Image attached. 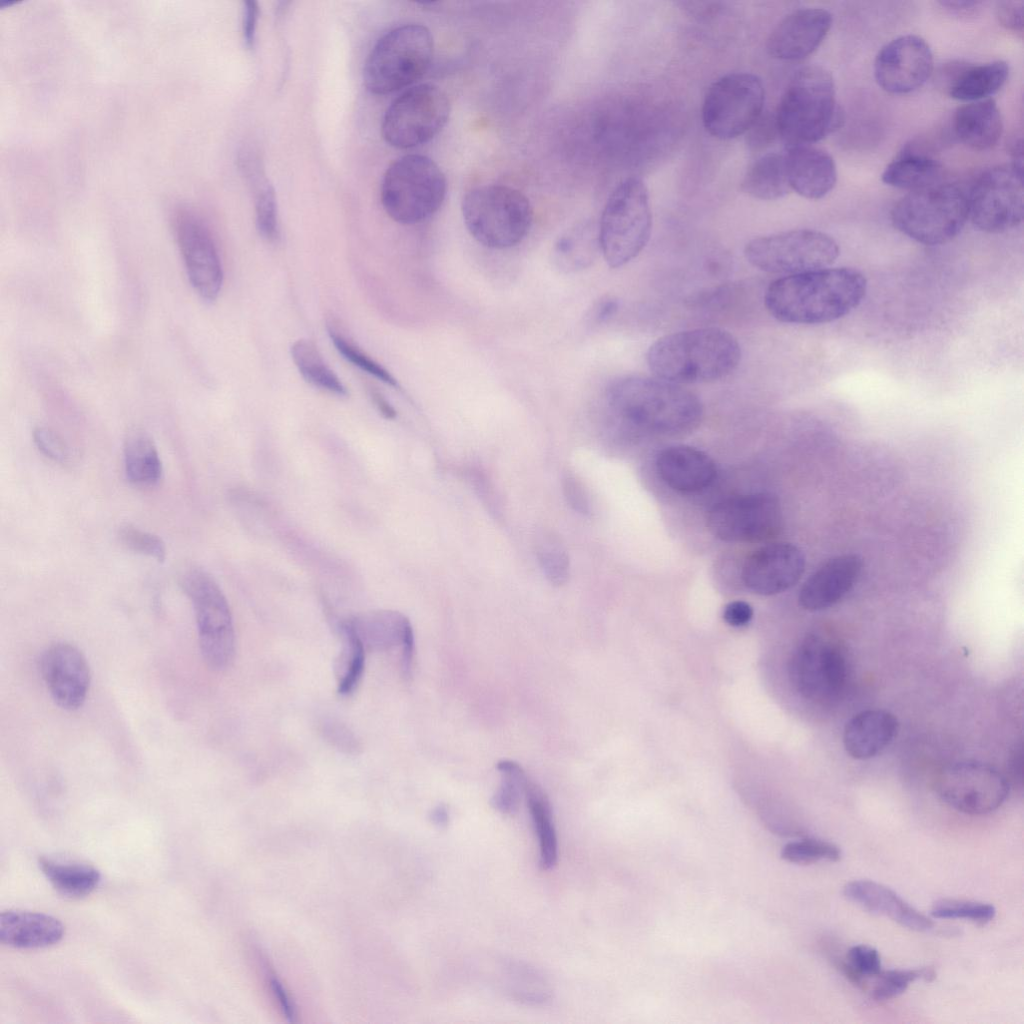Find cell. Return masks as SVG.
<instances>
[{"mask_svg":"<svg viewBox=\"0 0 1024 1024\" xmlns=\"http://www.w3.org/2000/svg\"><path fill=\"white\" fill-rule=\"evenodd\" d=\"M324 738L335 748L345 753L355 754L361 748L355 734L337 720H325L321 728Z\"/></svg>","mask_w":1024,"mask_h":1024,"instance_id":"obj_50","label":"cell"},{"mask_svg":"<svg viewBox=\"0 0 1024 1024\" xmlns=\"http://www.w3.org/2000/svg\"><path fill=\"white\" fill-rule=\"evenodd\" d=\"M942 165L935 158L906 147L882 173V181L911 191L939 183Z\"/></svg>","mask_w":1024,"mask_h":1024,"instance_id":"obj_32","label":"cell"},{"mask_svg":"<svg viewBox=\"0 0 1024 1024\" xmlns=\"http://www.w3.org/2000/svg\"><path fill=\"white\" fill-rule=\"evenodd\" d=\"M662 480L681 492H696L708 487L716 476L713 460L704 452L685 445L670 446L656 459Z\"/></svg>","mask_w":1024,"mask_h":1024,"instance_id":"obj_26","label":"cell"},{"mask_svg":"<svg viewBox=\"0 0 1024 1024\" xmlns=\"http://www.w3.org/2000/svg\"><path fill=\"white\" fill-rule=\"evenodd\" d=\"M1009 788V780L999 770L978 761L948 765L934 780V790L942 801L970 815L996 810L1006 800Z\"/></svg>","mask_w":1024,"mask_h":1024,"instance_id":"obj_16","label":"cell"},{"mask_svg":"<svg viewBox=\"0 0 1024 1024\" xmlns=\"http://www.w3.org/2000/svg\"><path fill=\"white\" fill-rule=\"evenodd\" d=\"M753 617L751 605L745 601H733L727 604L723 611V619L734 627H741L748 624Z\"/></svg>","mask_w":1024,"mask_h":1024,"instance_id":"obj_53","label":"cell"},{"mask_svg":"<svg viewBox=\"0 0 1024 1024\" xmlns=\"http://www.w3.org/2000/svg\"><path fill=\"white\" fill-rule=\"evenodd\" d=\"M447 181L439 166L423 155L409 154L392 162L381 183V203L394 221L412 225L441 207Z\"/></svg>","mask_w":1024,"mask_h":1024,"instance_id":"obj_8","label":"cell"},{"mask_svg":"<svg viewBox=\"0 0 1024 1024\" xmlns=\"http://www.w3.org/2000/svg\"><path fill=\"white\" fill-rule=\"evenodd\" d=\"M968 218V195L953 184L937 183L911 191L891 211L897 230L928 246L953 240Z\"/></svg>","mask_w":1024,"mask_h":1024,"instance_id":"obj_6","label":"cell"},{"mask_svg":"<svg viewBox=\"0 0 1024 1024\" xmlns=\"http://www.w3.org/2000/svg\"><path fill=\"white\" fill-rule=\"evenodd\" d=\"M248 173L251 175L250 177L254 178V205L257 229L264 239L269 242H275L279 237V225L274 189L268 183L261 170L253 171L252 167L248 168Z\"/></svg>","mask_w":1024,"mask_h":1024,"instance_id":"obj_42","label":"cell"},{"mask_svg":"<svg viewBox=\"0 0 1024 1024\" xmlns=\"http://www.w3.org/2000/svg\"><path fill=\"white\" fill-rule=\"evenodd\" d=\"M856 554L835 556L815 570L802 585L798 601L808 611H821L840 602L854 587L862 571Z\"/></svg>","mask_w":1024,"mask_h":1024,"instance_id":"obj_24","label":"cell"},{"mask_svg":"<svg viewBox=\"0 0 1024 1024\" xmlns=\"http://www.w3.org/2000/svg\"><path fill=\"white\" fill-rule=\"evenodd\" d=\"M944 73L949 96L973 102L996 93L1004 85L1009 67L1001 60L980 65L952 64Z\"/></svg>","mask_w":1024,"mask_h":1024,"instance_id":"obj_30","label":"cell"},{"mask_svg":"<svg viewBox=\"0 0 1024 1024\" xmlns=\"http://www.w3.org/2000/svg\"><path fill=\"white\" fill-rule=\"evenodd\" d=\"M433 53V37L427 27H396L370 51L363 68L364 85L371 93L380 95L407 87L428 71Z\"/></svg>","mask_w":1024,"mask_h":1024,"instance_id":"obj_7","label":"cell"},{"mask_svg":"<svg viewBox=\"0 0 1024 1024\" xmlns=\"http://www.w3.org/2000/svg\"><path fill=\"white\" fill-rule=\"evenodd\" d=\"M124 470L129 482L154 486L163 474L162 462L151 436L140 429L130 431L124 442Z\"/></svg>","mask_w":1024,"mask_h":1024,"instance_id":"obj_33","label":"cell"},{"mask_svg":"<svg viewBox=\"0 0 1024 1024\" xmlns=\"http://www.w3.org/2000/svg\"><path fill=\"white\" fill-rule=\"evenodd\" d=\"M564 497L570 507L578 513L589 512L587 494L580 480L572 474H566L562 481Z\"/></svg>","mask_w":1024,"mask_h":1024,"instance_id":"obj_51","label":"cell"},{"mask_svg":"<svg viewBox=\"0 0 1024 1024\" xmlns=\"http://www.w3.org/2000/svg\"><path fill=\"white\" fill-rule=\"evenodd\" d=\"M933 71L929 45L919 36L903 35L891 40L878 52L874 77L878 85L892 94H906L921 87Z\"/></svg>","mask_w":1024,"mask_h":1024,"instance_id":"obj_18","label":"cell"},{"mask_svg":"<svg viewBox=\"0 0 1024 1024\" xmlns=\"http://www.w3.org/2000/svg\"><path fill=\"white\" fill-rule=\"evenodd\" d=\"M762 81L754 74H726L711 84L702 106L705 129L719 139H732L751 129L764 106Z\"/></svg>","mask_w":1024,"mask_h":1024,"instance_id":"obj_13","label":"cell"},{"mask_svg":"<svg viewBox=\"0 0 1024 1024\" xmlns=\"http://www.w3.org/2000/svg\"><path fill=\"white\" fill-rule=\"evenodd\" d=\"M877 981L872 991L876 1001H885L902 994L909 984L917 979L930 982L936 977L933 968L925 967L909 970H881L876 976Z\"/></svg>","mask_w":1024,"mask_h":1024,"instance_id":"obj_43","label":"cell"},{"mask_svg":"<svg viewBox=\"0 0 1024 1024\" xmlns=\"http://www.w3.org/2000/svg\"><path fill=\"white\" fill-rule=\"evenodd\" d=\"M997 17L1002 26L1013 32H1023V2L1000 1L996 6Z\"/></svg>","mask_w":1024,"mask_h":1024,"instance_id":"obj_52","label":"cell"},{"mask_svg":"<svg viewBox=\"0 0 1024 1024\" xmlns=\"http://www.w3.org/2000/svg\"><path fill=\"white\" fill-rule=\"evenodd\" d=\"M176 233L191 286L204 301H214L221 291L223 270L210 232L197 217L181 212Z\"/></svg>","mask_w":1024,"mask_h":1024,"instance_id":"obj_19","label":"cell"},{"mask_svg":"<svg viewBox=\"0 0 1024 1024\" xmlns=\"http://www.w3.org/2000/svg\"><path fill=\"white\" fill-rule=\"evenodd\" d=\"M777 133L788 144H813L840 128L844 121L832 75L821 66L800 68L791 78L777 108Z\"/></svg>","mask_w":1024,"mask_h":1024,"instance_id":"obj_4","label":"cell"},{"mask_svg":"<svg viewBox=\"0 0 1024 1024\" xmlns=\"http://www.w3.org/2000/svg\"><path fill=\"white\" fill-rule=\"evenodd\" d=\"M832 15L822 8H801L785 16L767 39L768 53L780 60H801L812 54L826 37Z\"/></svg>","mask_w":1024,"mask_h":1024,"instance_id":"obj_23","label":"cell"},{"mask_svg":"<svg viewBox=\"0 0 1024 1024\" xmlns=\"http://www.w3.org/2000/svg\"><path fill=\"white\" fill-rule=\"evenodd\" d=\"M781 856L791 863L810 864L821 860L837 861L841 857V850L828 841L803 838L787 843Z\"/></svg>","mask_w":1024,"mask_h":1024,"instance_id":"obj_44","label":"cell"},{"mask_svg":"<svg viewBox=\"0 0 1024 1024\" xmlns=\"http://www.w3.org/2000/svg\"><path fill=\"white\" fill-rule=\"evenodd\" d=\"M40 670L53 701L62 709L76 710L87 697L90 669L82 652L67 642L48 646L40 659Z\"/></svg>","mask_w":1024,"mask_h":1024,"instance_id":"obj_20","label":"cell"},{"mask_svg":"<svg viewBox=\"0 0 1024 1024\" xmlns=\"http://www.w3.org/2000/svg\"><path fill=\"white\" fill-rule=\"evenodd\" d=\"M371 398L378 411L387 419L396 417V411L386 398L378 391L371 390Z\"/></svg>","mask_w":1024,"mask_h":1024,"instance_id":"obj_56","label":"cell"},{"mask_svg":"<svg viewBox=\"0 0 1024 1024\" xmlns=\"http://www.w3.org/2000/svg\"><path fill=\"white\" fill-rule=\"evenodd\" d=\"M601 252L598 230L577 227L563 234L556 241L552 258L555 266L566 273L578 272L589 267Z\"/></svg>","mask_w":1024,"mask_h":1024,"instance_id":"obj_37","label":"cell"},{"mask_svg":"<svg viewBox=\"0 0 1024 1024\" xmlns=\"http://www.w3.org/2000/svg\"><path fill=\"white\" fill-rule=\"evenodd\" d=\"M843 893L859 906L891 918L914 931L932 929L933 922L914 909L890 888L870 880H854L844 886Z\"/></svg>","mask_w":1024,"mask_h":1024,"instance_id":"obj_27","label":"cell"},{"mask_svg":"<svg viewBox=\"0 0 1024 1024\" xmlns=\"http://www.w3.org/2000/svg\"><path fill=\"white\" fill-rule=\"evenodd\" d=\"M39 866L52 886L71 898L87 896L101 880L99 870L86 863L41 857Z\"/></svg>","mask_w":1024,"mask_h":1024,"instance_id":"obj_34","label":"cell"},{"mask_svg":"<svg viewBox=\"0 0 1024 1024\" xmlns=\"http://www.w3.org/2000/svg\"><path fill=\"white\" fill-rule=\"evenodd\" d=\"M847 961L844 970L857 984H861L866 977H876L882 970L879 953L867 945H855L850 948Z\"/></svg>","mask_w":1024,"mask_h":1024,"instance_id":"obj_48","label":"cell"},{"mask_svg":"<svg viewBox=\"0 0 1024 1024\" xmlns=\"http://www.w3.org/2000/svg\"><path fill=\"white\" fill-rule=\"evenodd\" d=\"M461 210L471 236L492 249H506L520 243L533 220L528 198L519 190L500 184L469 190L463 197Z\"/></svg>","mask_w":1024,"mask_h":1024,"instance_id":"obj_5","label":"cell"},{"mask_svg":"<svg viewBox=\"0 0 1024 1024\" xmlns=\"http://www.w3.org/2000/svg\"><path fill=\"white\" fill-rule=\"evenodd\" d=\"M496 767L501 774V783L491 798V805L502 814L512 815L518 810L520 795L524 793L529 778L515 761L500 760Z\"/></svg>","mask_w":1024,"mask_h":1024,"instance_id":"obj_41","label":"cell"},{"mask_svg":"<svg viewBox=\"0 0 1024 1024\" xmlns=\"http://www.w3.org/2000/svg\"><path fill=\"white\" fill-rule=\"evenodd\" d=\"M271 987L276 998L278 999V1002L283 1010L285 1017L289 1022H293L295 1017L294 1008L291 1005V1002L285 990L283 989L282 984L276 978H272Z\"/></svg>","mask_w":1024,"mask_h":1024,"instance_id":"obj_55","label":"cell"},{"mask_svg":"<svg viewBox=\"0 0 1024 1024\" xmlns=\"http://www.w3.org/2000/svg\"><path fill=\"white\" fill-rule=\"evenodd\" d=\"M707 527L728 542H762L775 537L782 527L778 498L769 493L730 497L708 512Z\"/></svg>","mask_w":1024,"mask_h":1024,"instance_id":"obj_17","label":"cell"},{"mask_svg":"<svg viewBox=\"0 0 1024 1024\" xmlns=\"http://www.w3.org/2000/svg\"><path fill=\"white\" fill-rule=\"evenodd\" d=\"M1022 763H1023L1022 762V750L1019 749V750L1015 751V753L1013 755V760H1012V775L1014 777H1016V778H1020L1021 779V776H1022Z\"/></svg>","mask_w":1024,"mask_h":1024,"instance_id":"obj_60","label":"cell"},{"mask_svg":"<svg viewBox=\"0 0 1024 1024\" xmlns=\"http://www.w3.org/2000/svg\"><path fill=\"white\" fill-rule=\"evenodd\" d=\"M342 649L336 660L338 692L348 695L358 685L365 665V648L354 634L341 625Z\"/></svg>","mask_w":1024,"mask_h":1024,"instance_id":"obj_40","label":"cell"},{"mask_svg":"<svg viewBox=\"0 0 1024 1024\" xmlns=\"http://www.w3.org/2000/svg\"><path fill=\"white\" fill-rule=\"evenodd\" d=\"M180 585L194 609L204 661L214 670L225 669L234 657L235 633L224 593L208 572L196 567L181 574Z\"/></svg>","mask_w":1024,"mask_h":1024,"instance_id":"obj_10","label":"cell"},{"mask_svg":"<svg viewBox=\"0 0 1024 1024\" xmlns=\"http://www.w3.org/2000/svg\"><path fill=\"white\" fill-rule=\"evenodd\" d=\"M617 307L618 303L616 300L605 299L596 307L594 316L597 321H605L607 318L611 317L614 314V312L617 310Z\"/></svg>","mask_w":1024,"mask_h":1024,"instance_id":"obj_57","label":"cell"},{"mask_svg":"<svg viewBox=\"0 0 1024 1024\" xmlns=\"http://www.w3.org/2000/svg\"><path fill=\"white\" fill-rule=\"evenodd\" d=\"M652 230L648 191L640 178L629 177L610 194L599 223L601 253L611 268L629 263L644 249Z\"/></svg>","mask_w":1024,"mask_h":1024,"instance_id":"obj_9","label":"cell"},{"mask_svg":"<svg viewBox=\"0 0 1024 1024\" xmlns=\"http://www.w3.org/2000/svg\"><path fill=\"white\" fill-rule=\"evenodd\" d=\"M839 251L829 235L797 229L754 238L746 244L744 255L762 271L788 276L828 268Z\"/></svg>","mask_w":1024,"mask_h":1024,"instance_id":"obj_11","label":"cell"},{"mask_svg":"<svg viewBox=\"0 0 1024 1024\" xmlns=\"http://www.w3.org/2000/svg\"><path fill=\"white\" fill-rule=\"evenodd\" d=\"M63 935V924L51 915L18 909L0 914V941L5 945L43 948L58 943Z\"/></svg>","mask_w":1024,"mask_h":1024,"instance_id":"obj_29","label":"cell"},{"mask_svg":"<svg viewBox=\"0 0 1024 1024\" xmlns=\"http://www.w3.org/2000/svg\"><path fill=\"white\" fill-rule=\"evenodd\" d=\"M742 190L761 200H776L785 196L791 189L784 154L771 152L757 158L744 175Z\"/></svg>","mask_w":1024,"mask_h":1024,"instance_id":"obj_35","label":"cell"},{"mask_svg":"<svg viewBox=\"0 0 1024 1024\" xmlns=\"http://www.w3.org/2000/svg\"><path fill=\"white\" fill-rule=\"evenodd\" d=\"M790 189L807 199H821L835 186L836 165L831 155L813 144L788 146L784 153Z\"/></svg>","mask_w":1024,"mask_h":1024,"instance_id":"obj_25","label":"cell"},{"mask_svg":"<svg viewBox=\"0 0 1024 1024\" xmlns=\"http://www.w3.org/2000/svg\"><path fill=\"white\" fill-rule=\"evenodd\" d=\"M450 114L446 93L434 84H418L401 93L387 108L381 133L399 149L429 142L445 126Z\"/></svg>","mask_w":1024,"mask_h":1024,"instance_id":"obj_12","label":"cell"},{"mask_svg":"<svg viewBox=\"0 0 1024 1024\" xmlns=\"http://www.w3.org/2000/svg\"><path fill=\"white\" fill-rule=\"evenodd\" d=\"M536 556L540 567L548 579L561 586L569 577V556L561 538L552 530L542 528L534 536Z\"/></svg>","mask_w":1024,"mask_h":1024,"instance_id":"obj_39","label":"cell"},{"mask_svg":"<svg viewBox=\"0 0 1024 1024\" xmlns=\"http://www.w3.org/2000/svg\"><path fill=\"white\" fill-rule=\"evenodd\" d=\"M341 625L350 630L366 651L401 648V669L410 677L414 657V633L409 619L395 610H373L350 617Z\"/></svg>","mask_w":1024,"mask_h":1024,"instance_id":"obj_22","label":"cell"},{"mask_svg":"<svg viewBox=\"0 0 1024 1024\" xmlns=\"http://www.w3.org/2000/svg\"><path fill=\"white\" fill-rule=\"evenodd\" d=\"M954 130L958 138L974 150L994 147L1003 130L995 101L987 98L960 106L954 116Z\"/></svg>","mask_w":1024,"mask_h":1024,"instance_id":"obj_31","label":"cell"},{"mask_svg":"<svg viewBox=\"0 0 1024 1024\" xmlns=\"http://www.w3.org/2000/svg\"><path fill=\"white\" fill-rule=\"evenodd\" d=\"M941 5L954 10H968L979 4L976 1H941Z\"/></svg>","mask_w":1024,"mask_h":1024,"instance_id":"obj_59","label":"cell"},{"mask_svg":"<svg viewBox=\"0 0 1024 1024\" xmlns=\"http://www.w3.org/2000/svg\"><path fill=\"white\" fill-rule=\"evenodd\" d=\"M805 570L802 551L790 543H773L754 551L742 569L748 589L760 595L781 593L794 586Z\"/></svg>","mask_w":1024,"mask_h":1024,"instance_id":"obj_21","label":"cell"},{"mask_svg":"<svg viewBox=\"0 0 1024 1024\" xmlns=\"http://www.w3.org/2000/svg\"><path fill=\"white\" fill-rule=\"evenodd\" d=\"M969 218L986 233H1003L1020 225L1024 214L1023 176L1011 165L984 171L968 195Z\"/></svg>","mask_w":1024,"mask_h":1024,"instance_id":"obj_15","label":"cell"},{"mask_svg":"<svg viewBox=\"0 0 1024 1024\" xmlns=\"http://www.w3.org/2000/svg\"><path fill=\"white\" fill-rule=\"evenodd\" d=\"M449 810L446 805L439 804L430 812L431 822L438 827H445L449 823Z\"/></svg>","mask_w":1024,"mask_h":1024,"instance_id":"obj_58","label":"cell"},{"mask_svg":"<svg viewBox=\"0 0 1024 1024\" xmlns=\"http://www.w3.org/2000/svg\"><path fill=\"white\" fill-rule=\"evenodd\" d=\"M33 439L38 450L47 458L61 464L73 461L71 447L50 428L39 426L33 431Z\"/></svg>","mask_w":1024,"mask_h":1024,"instance_id":"obj_49","label":"cell"},{"mask_svg":"<svg viewBox=\"0 0 1024 1024\" xmlns=\"http://www.w3.org/2000/svg\"><path fill=\"white\" fill-rule=\"evenodd\" d=\"M524 794L538 837L539 865L543 870H550L558 859V842L550 802L543 790L530 779Z\"/></svg>","mask_w":1024,"mask_h":1024,"instance_id":"obj_36","label":"cell"},{"mask_svg":"<svg viewBox=\"0 0 1024 1024\" xmlns=\"http://www.w3.org/2000/svg\"><path fill=\"white\" fill-rule=\"evenodd\" d=\"M291 355L298 371L308 383L337 396L347 395L345 386L329 368L313 342L297 340L291 346Z\"/></svg>","mask_w":1024,"mask_h":1024,"instance_id":"obj_38","label":"cell"},{"mask_svg":"<svg viewBox=\"0 0 1024 1024\" xmlns=\"http://www.w3.org/2000/svg\"><path fill=\"white\" fill-rule=\"evenodd\" d=\"M117 538L132 552L151 557L158 562L164 561L166 557L165 543L160 537L131 524L121 525L117 530Z\"/></svg>","mask_w":1024,"mask_h":1024,"instance_id":"obj_47","label":"cell"},{"mask_svg":"<svg viewBox=\"0 0 1024 1024\" xmlns=\"http://www.w3.org/2000/svg\"><path fill=\"white\" fill-rule=\"evenodd\" d=\"M328 333L338 352L343 355L347 361L382 382L390 386H397L396 379L389 373V371L350 342L342 333L332 326V324L328 327Z\"/></svg>","mask_w":1024,"mask_h":1024,"instance_id":"obj_45","label":"cell"},{"mask_svg":"<svg viewBox=\"0 0 1024 1024\" xmlns=\"http://www.w3.org/2000/svg\"><path fill=\"white\" fill-rule=\"evenodd\" d=\"M789 674L792 685L804 698L832 702L840 697L848 681L846 650L829 635L809 634L793 652Z\"/></svg>","mask_w":1024,"mask_h":1024,"instance_id":"obj_14","label":"cell"},{"mask_svg":"<svg viewBox=\"0 0 1024 1024\" xmlns=\"http://www.w3.org/2000/svg\"><path fill=\"white\" fill-rule=\"evenodd\" d=\"M897 731L898 721L889 711L863 710L846 723L843 732L844 748L854 759H870L893 741Z\"/></svg>","mask_w":1024,"mask_h":1024,"instance_id":"obj_28","label":"cell"},{"mask_svg":"<svg viewBox=\"0 0 1024 1024\" xmlns=\"http://www.w3.org/2000/svg\"><path fill=\"white\" fill-rule=\"evenodd\" d=\"M993 905L981 902L941 900L931 909V915L938 919H967L985 923L995 917Z\"/></svg>","mask_w":1024,"mask_h":1024,"instance_id":"obj_46","label":"cell"},{"mask_svg":"<svg viewBox=\"0 0 1024 1024\" xmlns=\"http://www.w3.org/2000/svg\"><path fill=\"white\" fill-rule=\"evenodd\" d=\"M606 402L618 420L661 435L690 432L703 416L702 403L693 392L657 377H620L608 386Z\"/></svg>","mask_w":1024,"mask_h":1024,"instance_id":"obj_2","label":"cell"},{"mask_svg":"<svg viewBox=\"0 0 1024 1024\" xmlns=\"http://www.w3.org/2000/svg\"><path fill=\"white\" fill-rule=\"evenodd\" d=\"M646 360L657 378L679 385L707 383L738 367L741 347L726 330L696 328L660 337L649 347Z\"/></svg>","mask_w":1024,"mask_h":1024,"instance_id":"obj_3","label":"cell"},{"mask_svg":"<svg viewBox=\"0 0 1024 1024\" xmlns=\"http://www.w3.org/2000/svg\"><path fill=\"white\" fill-rule=\"evenodd\" d=\"M259 8L254 0L244 2L243 7V37L248 48H252L255 42L256 26Z\"/></svg>","mask_w":1024,"mask_h":1024,"instance_id":"obj_54","label":"cell"},{"mask_svg":"<svg viewBox=\"0 0 1024 1024\" xmlns=\"http://www.w3.org/2000/svg\"><path fill=\"white\" fill-rule=\"evenodd\" d=\"M867 281L852 268H825L783 276L765 294V306L778 321L822 324L849 314L865 297Z\"/></svg>","mask_w":1024,"mask_h":1024,"instance_id":"obj_1","label":"cell"}]
</instances>
